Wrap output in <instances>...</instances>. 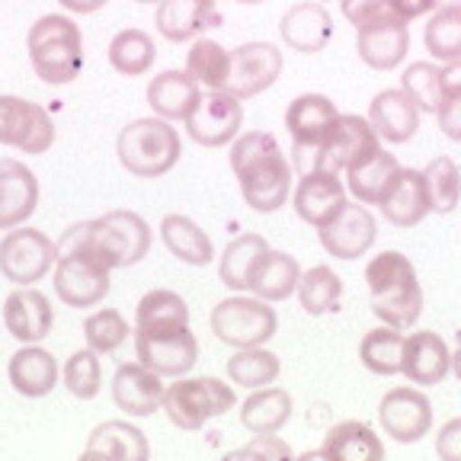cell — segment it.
<instances>
[{"label": "cell", "instance_id": "1", "mask_svg": "<svg viewBox=\"0 0 461 461\" xmlns=\"http://www.w3.org/2000/svg\"><path fill=\"white\" fill-rule=\"evenodd\" d=\"M151 250V228L138 212H106L94 221H80L68 228L58 240V253H77L96 259L109 273L135 267Z\"/></svg>", "mask_w": 461, "mask_h": 461}, {"label": "cell", "instance_id": "2", "mask_svg": "<svg viewBox=\"0 0 461 461\" xmlns=\"http://www.w3.org/2000/svg\"><path fill=\"white\" fill-rule=\"evenodd\" d=\"M230 170L253 212L269 215L285 205L292 189V167L269 131H247L230 144Z\"/></svg>", "mask_w": 461, "mask_h": 461}, {"label": "cell", "instance_id": "3", "mask_svg": "<svg viewBox=\"0 0 461 461\" xmlns=\"http://www.w3.org/2000/svg\"><path fill=\"white\" fill-rule=\"evenodd\" d=\"M366 282L372 292V314L388 327L407 330L417 324L423 311V288L417 282V269L403 253L384 250L368 259Z\"/></svg>", "mask_w": 461, "mask_h": 461}, {"label": "cell", "instance_id": "4", "mask_svg": "<svg viewBox=\"0 0 461 461\" xmlns=\"http://www.w3.org/2000/svg\"><path fill=\"white\" fill-rule=\"evenodd\" d=\"M29 65L45 84H71L84 68V36L71 16H39L26 36Z\"/></svg>", "mask_w": 461, "mask_h": 461}, {"label": "cell", "instance_id": "5", "mask_svg": "<svg viewBox=\"0 0 461 461\" xmlns=\"http://www.w3.org/2000/svg\"><path fill=\"white\" fill-rule=\"evenodd\" d=\"M115 154L119 164L138 176V180H158L164 173H170L173 167L180 164L183 141L180 131L173 129L167 119H135L119 131L115 141Z\"/></svg>", "mask_w": 461, "mask_h": 461}, {"label": "cell", "instance_id": "6", "mask_svg": "<svg viewBox=\"0 0 461 461\" xmlns=\"http://www.w3.org/2000/svg\"><path fill=\"white\" fill-rule=\"evenodd\" d=\"M238 403L230 384L218 382V378H176V384L164 391V411L173 426H180L186 432H195L209 420L228 413Z\"/></svg>", "mask_w": 461, "mask_h": 461}, {"label": "cell", "instance_id": "7", "mask_svg": "<svg viewBox=\"0 0 461 461\" xmlns=\"http://www.w3.org/2000/svg\"><path fill=\"white\" fill-rule=\"evenodd\" d=\"M276 311L263 298H224L212 311V333L234 349L263 346L276 337Z\"/></svg>", "mask_w": 461, "mask_h": 461}, {"label": "cell", "instance_id": "8", "mask_svg": "<svg viewBox=\"0 0 461 461\" xmlns=\"http://www.w3.org/2000/svg\"><path fill=\"white\" fill-rule=\"evenodd\" d=\"M337 115V106L324 94H302L288 103L285 129L292 135V160H295V170L302 176L304 173H314L317 148L324 144Z\"/></svg>", "mask_w": 461, "mask_h": 461}, {"label": "cell", "instance_id": "9", "mask_svg": "<svg viewBox=\"0 0 461 461\" xmlns=\"http://www.w3.org/2000/svg\"><path fill=\"white\" fill-rule=\"evenodd\" d=\"M58 259V244L36 228H10L0 238V276L14 285H32L51 273Z\"/></svg>", "mask_w": 461, "mask_h": 461}, {"label": "cell", "instance_id": "10", "mask_svg": "<svg viewBox=\"0 0 461 461\" xmlns=\"http://www.w3.org/2000/svg\"><path fill=\"white\" fill-rule=\"evenodd\" d=\"M135 353L138 362H144L160 378H180L199 359V343L189 324L148 327V330H135Z\"/></svg>", "mask_w": 461, "mask_h": 461}, {"label": "cell", "instance_id": "11", "mask_svg": "<svg viewBox=\"0 0 461 461\" xmlns=\"http://www.w3.org/2000/svg\"><path fill=\"white\" fill-rule=\"evenodd\" d=\"M375 151H382L378 135H375L372 122L359 119V115H337L327 131L324 144L317 148L314 173H343L359 160L372 158Z\"/></svg>", "mask_w": 461, "mask_h": 461}, {"label": "cell", "instance_id": "12", "mask_svg": "<svg viewBox=\"0 0 461 461\" xmlns=\"http://www.w3.org/2000/svg\"><path fill=\"white\" fill-rule=\"evenodd\" d=\"M0 144L23 154H45L55 144L49 109L23 96H0Z\"/></svg>", "mask_w": 461, "mask_h": 461}, {"label": "cell", "instance_id": "13", "mask_svg": "<svg viewBox=\"0 0 461 461\" xmlns=\"http://www.w3.org/2000/svg\"><path fill=\"white\" fill-rule=\"evenodd\" d=\"M282 77V51L273 42H247L230 51L224 90L238 100H253Z\"/></svg>", "mask_w": 461, "mask_h": 461}, {"label": "cell", "instance_id": "14", "mask_svg": "<svg viewBox=\"0 0 461 461\" xmlns=\"http://www.w3.org/2000/svg\"><path fill=\"white\" fill-rule=\"evenodd\" d=\"M240 125H244V109H240L238 96H230L228 90L202 94L186 119L189 138L195 144H202V148H224V144H230V138H238Z\"/></svg>", "mask_w": 461, "mask_h": 461}, {"label": "cell", "instance_id": "15", "mask_svg": "<svg viewBox=\"0 0 461 461\" xmlns=\"http://www.w3.org/2000/svg\"><path fill=\"white\" fill-rule=\"evenodd\" d=\"M55 295L68 308H94L109 295V269L77 253H58Z\"/></svg>", "mask_w": 461, "mask_h": 461}, {"label": "cell", "instance_id": "16", "mask_svg": "<svg viewBox=\"0 0 461 461\" xmlns=\"http://www.w3.org/2000/svg\"><path fill=\"white\" fill-rule=\"evenodd\" d=\"M378 423L394 442H420L432 429V403L417 388H391L378 403Z\"/></svg>", "mask_w": 461, "mask_h": 461}, {"label": "cell", "instance_id": "17", "mask_svg": "<svg viewBox=\"0 0 461 461\" xmlns=\"http://www.w3.org/2000/svg\"><path fill=\"white\" fill-rule=\"evenodd\" d=\"M356 51L375 71H391L411 51V29L394 10L356 29Z\"/></svg>", "mask_w": 461, "mask_h": 461}, {"label": "cell", "instance_id": "18", "mask_svg": "<svg viewBox=\"0 0 461 461\" xmlns=\"http://www.w3.org/2000/svg\"><path fill=\"white\" fill-rule=\"evenodd\" d=\"M317 234H321V244H324V250L330 257L356 259L375 244L378 224H375L372 212L362 202H346L330 221L317 228Z\"/></svg>", "mask_w": 461, "mask_h": 461}, {"label": "cell", "instance_id": "19", "mask_svg": "<svg viewBox=\"0 0 461 461\" xmlns=\"http://www.w3.org/2000/svg\"><path fill=\"white\" fill-rule=\"evenodd\" d=\"M164 382L144 362H125L113 375V401L129 417H151L164 407Z\"/></svg>", "mask_w": 461, "mask_h": 461}, {"label": "cell", "instance_id": "20", "mask_svg": "<svg viewBox=\"0 0 461 461\" xmlns=\"http://www.w3.org/2000/svg\"><path fill=\"white\" fill-rule=\"evenodd\" d=\"M4 327L20 343H39L55 327V311L51 302L32 285H16L4 302Z\"/></svg>", "mask_w": 461, "mask_h": 461}, {"label": "cell", "instance_id": "21", "mask_svg": "<svg viewBox=\"0 0 461 461\" xmlns=\"http://www.w3.org/2000/svg\"><path fill=\"white\" fill-rule=\"evenodd\" d=\"M39 205V180L26 164L0 158V230L20 228Z\"/></svg>", "mask_w": 461, "mask_h": 461}, {"label": "cell", "instance_id": "22", "mask_svg": "<svg viewBox=\"0 0 461 461\" xmlns=\"http://www.w3.org/2000/svg\"><path fill=\"white\" fill-rule=\"evenodd\" d=\"M279 32H282V42L292 51L317 55V51H324L327 42L333 39V20L324 4L308 0V4H295V7H288L285 14H282Z\"/></svg>", "mask_w": 461, "mask_h": 461}, {"label": "cell", "instance_id": "23", "mask_svg": "<svg viewBox=\"0 0 461 461\" xmlns=\"http://www.w3.org/2000/svg\"><path fill=\"white\" fill-rule=\"evenodd\" d=\"M154 26L167 42H189L205 29L221 26V14L215 0H160Z\"/></svg>", "mask_w": 461, "mask_h": 461}, {"label": "cell", "instance_id": "24", "mask_svg": "<svg viewBox=\"0 0 461 461\" xmlns=\"http://www.w3.org/2000/svg\"><path fill=\"white\" fill-rule=\"evenodd\" d=\"M346 205V186L339 173H304L295 189V212L304 224H327Z\"/></svg>", "mask_w": 461, "mask_h": 461}, {"label": "cell", "instance_id": "25", "mask_svg": "<svg viewBox=\"0 0 461 461\" xmlns=\"http://www.w3.org/2000/svg\"><path fill=\"white\" fill-rule=\"evenodd\" d=\"M452 368V353H448L446 339L432 330L411 333L403 339V362L401 372L413 384H439Z\"/></svg>", "mask_w": 461, "mask_h": 461}, {"label": "cell", "instance_id": "26", "mask_svg": "<svg viewBox=\"0 0 461 461\" xmlns=\"http://www.w3.org/2000/svg\"><path fill=\"white\" fill-rule=\"evenodd\" d=\"M384 221H391L394 228H413L429 215V193H426L423 170L413 167H401L394 186L388 189L382 202H378Z\"/></svg>", "mask_w": 461, "mask_h": 461}, {"label": "cell", "instance_id": "27", "mask_svg": "<svg viewBox=\"0 0 461 461\" xmlns=\"http://www.w3.org/2000/svg\"><path fill=\"white\" fill-rule=\"evenodd\" d=\"M7 378L16 394L23 397H45L58 384V362L49 349L36 343H23L7 362Z\"/></svg>", "mask_w": 461, "mask_h": 461}, {"label": "cell", "instance_id": "28", "mask_svg": "<svg viewBox=\"0 0 461 461\" xmlns=\"http://www.w3.org/2000/svg\"><path fill=\"white\" fill-rule=\"evenodd\" d=\"M368 122L375 135L391 144L411 141L420 129V109L403 90H382L368 106Z\"/></svg>", "mask_w": 461, "mask_h": 461}, {"label": "cell", "instance_id": "29", "mask_svg": "<svg viewBox=\"0 0 461 461\" xmlns=\"http://www.w3.org/2000/svg\"><path fill=\"white\" fill-rule=\"evenodd\" d=\"M84 458H113V461H148L151 446L138 426L125 420H106L86 439Z\"/></svg>", "mask_w": 461, "mask_h": 461}, {"label": "cell", "instance_id": "30", "mask_svg": "<svg viewBox=\"0 0 461 461\" xmlns=\"http://www.w3.org/2000/svg\"><path fill=\"white\" fill-rule=\"evenodd\" d=\"M202 90L186 71H164L148 84V106L167 122H186Z\"/></svg>", "mask_w": 461, "mask_h": 461}, {"label": "cell", "instance_id": "31", "mask_svg": "<svg viewBox=\"0 0 461 461\" xmlns=\"http://www.w3.org/2000/svg\"><path fill=\"white\" fill-rule=\"evenodd\" d=\"M321 458H343V461H382L384 458V442L375 436V429L362 420H346L327 429L324 446H321Z\"/></svg>", "mask_w": 461, "mask_h": 461}, {"label": "cell", "instance_id": "32", "mask_svg": "<svg viewBox=\"0 0 461 461\" xmlns=\"http://www.w3.org/2000/svg\"><path fill=\"white\" fill-rule=\"evenodd\" d=\"M401 164H397L394 154L388 151H375L372 158L359 160L346 170V183H349V193L356 195V202L362 205H378V202L388 195V189L394 186Z\"/></svg>", "mask_w": 461, "mask_h": 461}, {"label": "cell", "instance_id": "33", "mask_svg": "<svg viewBox=\"0 0 461 461\" xmlns=\"http://www.w3.org/2000/svg\"><path fill=\"white\" fill-rule=\"evenodd\" d=\"M302 279V267L295 257H288L282 250H267V257L259 259L257 269L250 276V292L263 302H285L298 288Z\"/></svg>", "mask_w": 461, "mask_h": 461}, {"label": "cell", "instance_id": "34", "mask_svg": "<svg viewBox=\"0 0 461 461\" xmlns=\"http://www.w3.org/2000/svg\"><path fill=\"white\" fill-rule=\"evenodd\" d=\"M160 238H164L167 250L189 267H209L212 257H215L209 234L186 215H167L160 221Z\"/></svg>", "mask_w": 461, "mask_h": 461}, {"label": "cell", "instance_id": "35", "mask_svg": "<svg viewBox=\"0 0 461 461\" xmlns=\"http://www.w3.org/2000/svg\"><path fill=\"white\" fill-rule=\"evenodd\" d=\"M292 420V394L285 388H257L240 407V423L253 436L279 432Z\"/></svg>", "mask_w": 461, "mask_h": 461}, {"label": "cell", "instance_id": "36", "mask_svg": "<svg viewBox=\"0 0 461 461\" xmlns=\"http://www.w3.org/2000/svg\"><path fill=\"white\" fill-rule=\"evenodd\" d=\"M269 244L267 238H259V234H240L234 238L228 247H224V257L218 263V276L228 288H247L250 285V276L257 269V263L267 257Z\"/></svg>", "mask_w": 461, "mask_h": 461}, {"label": "cell", "instance_id": "37", "mask_svg": "<svg viewBox=\"0 0 461 461\" xmlns=\"http://www.w3.org/2000/svg\"><path fill=\"white\" fill-rule=\"evenodd\" d=\"M403 333L397 327H375L362 337L359 343V359L362 366L368 368L372 375H401V362H403Z\"/></svg>", "mask_w": 461, "mask_h": 461}, {"label": "cell", "instance_id": "38", "mask_svg": "<svg viewBox=\"0 0 461 461\" xmlns=\"http://www.w3.org/2000/svg\"><path fill=\"white\" fill-rule=\"evenodd\" d=\"M154 58H158V49H154V39L144 29H122L109 42V65L119 74H125V77L148 74L154 68Z\"/></svg>", "mask_w": 461, "mask_h": 461}, {"label": "cell", "instance_id": "39", "mask_svg": "<svg viewBox=\"0 0 461 461\" xmlns=\"http://www.w3.org/2000/svg\"><path fill=\"white\" fill-rule=\"evenodd\" d=\"M282 362L276 353L263 349V346H247V349H238V353L228 359V378L230 384H240V388H267L279 378Z\"/></svg>", "mask_w": 461, "mask_h": 461}, {"label": "cell", "instance_id": "40", "mask_svg": "<svg viewBox=\"0 0 461 461\" xmlns=\"http://www.w3.org/2000/svg\"><path fill=\"white\" fill-rule=\"evenodd\" d=\"M189 324V304L170 288H151L135 308V330Z\"/></svg>", "mask_w": 461, "mask_h": 461}, {"label": "cell", "instance_id": "41", "mask_svg": "<svg viewBox=\"0 0 461 461\" xmlns=\"http://www.w3.org/2000/svg\"><path fill=\"white\" fill-rule=\"evenodd\" d=\"M298 302L308 314H327V311L339 308V295H343V279L333 273L330 267H314L302 273L298 279Z\"/></svg>", "mask_w": 461, "mask_h": 461}, {"label": "cell", "instance_id": "42", "mask_svg": "<svg viewBox=\"0 0 461 461\" xmlns=\"http://www.w3.org/2000/svg\"><path fill=\"white\" fill-rule=\"evenodd\" d=\"M423 180L426 193H429V209L436 215H448L461 202V170L452 158H446V154L432 158L423 170Z\"/></svg>", "mask_w": 461, "mask_h": 461}, {"label": "cell", "instance_id": "43", "mask_svg": "<svg viewBox=\"0 0 461 461\" xmlns=\"http://www.w3.org/2000/svg\"><path fill=\"white\" fill-rule=\"evenodd\" d=\"M228 65L230 51H224V45H218L215 39H195V45L186 55V74L199 86L205 84L209 90H224Z\"/></svg>", "mask_w": 461, "mask_h": 461}, {"label": "cell", "instance_id": "44", "mask_svg": "<svg viewBox=\"0 0 461 461\" xmlns=\"http://www.w3.org/2000/svg\"><path fill=\"white\" fill-rule=\"evenodd\" d=\"M423 39L436 61H455V58H461V7L432 10Z\"/></svg>", "mask_w": 461, "mask_h": 461}, {"label": "cell", "instance_id": "45", "mask_svg": "<svg viewBox=\"0 0 461 461\" xmlns=\"http://www.w3.org/2000/svg\"><path fill=\"white\" fill-rule=\"evenodd\" d=\"M129 321L115 308H103V311H94V314L84 321V339L86 346L100 356H109L115 353L119 346L129 339Z\"/></svg>", "mask_w": 461, "mask_h": 461}, {"label": "cell", "instance_id": "46", "mask_svg": "<svg viewBox=\"0 0 461 461\" xmlns=\"http://www.w3.org/2000/svg\"><path fill=\"white\" fill-rule=\"evenodd\" d=\"M401 90L417 103L420 113H432L442 103V84H439V68L432 61H413L407 71L401 74Z\"/></svg>", "mask_w": 461, "mask_h": 461}, {"label": "cell", "instance_id": "47", "mask_svg": "<svg viewBox=\"0 0 461 461\" xmlns=\"http://www.w3.org/2000/svg\"><path fill=\"white\" fill-rule=\"evenodd\" d=\"M65 384L77 401H94L103 388L100 353H94L90 346H86V349H77V353L65 362Z\"/></svg>", "mask_w": 461, "mask_h": 461}, {"label": "cell", "instance_id": "48", "mask_svg": "<svg viewBox=\"0 0 461 461\" xmlns=\"http://www.w3.org/2000/svg\"><path fill=\"white\" fill-rule=\"evenodd\" d=\"M292 448L285 446V442L279 439V436H273V432H263V436H257L253 442H247L244 448H238V452H230V458H267V461H279V458H292Z\"/></svg>", "mask_w": 461, "mask_h": 461}, {"label": "cell", "instance_id": "49", "mask_svg": "<svg viewBox=\"0 0 461 461\" xmlns=\"http://www.w3.org/2000/svg\"><path fill=\"white\" fill-rule=\"evenodd\" d=\"M388 10H391L388 0H343V16L353 23L356 29L378 20V16H384Z\"/></svg>", "mask_w": 461, "mask_h": 461}, {"label": "cell", "instance_id": "50", "mask_svg": "<svg viewBox=\"0 0 461 461\" xmlns=\"http://www.w3.org/2000/svg\"><path fill=\"white\" fill-rule=\"evenodd\" d=\"M436 455L442 461H461V417L448 420L439 432H436Z\"/></svg>", "mask_w": 461, "mask_h": 461}, {"label": "cell", "instance_id": "51", "mask_svg": "<svg viewBox=\"0 0 461 461\" xmlns=\"http://www.w3.org/2000/svg\"><path fill=\"white\" fill-rule=\"evenodd\" d=\"M436 119H439V129L446 131V138L461 141V100H442L436 109Z\"/></svg>", "mask_w": 461, "mask_h": 461}, {"label": "cell", "instance_id": "52", "mask_svg": "<svg viewBox=\"0 0 461 461\" xmlns=\"http://www.w3.org/2000/svg\"><path fill=\"white\" fill-rule=\"evenodd\" d=\"M439 84L442 100H461V58L446 61V68H439Z\"/></svg>", "mask_w": 461, "mask_h": 461}, {"label": "cell", "instance_id": "53", "mask_svg": "<svg viewBox=\"0 0 461 461\" xmlns=\"http://www.w3.org/2000/svg\"><path fill=\"white\" fill-rule=\"evenodd\" d=\"M388 4L403 23H411V20H417V16L432 14V10H439V4H436V0H388Z\"/></svg>", "mask_w": 461, "mask_h": 461}, {"label": "cell", "instance_id": "54", "mask_svg": "<svg viewBox=\"0 0 461 461\" xmlns=\"http://www.w3.org/2000/svg\"><path fill=\"white\" fill-rule=\"evenodd\" d=\"M71 14H96L100 7H106V0H58Z\"/></svg>", "mask_w": 461, "mask_h": 461}, {"label": "cell", "instance_id": "55", "mask_svg": "<svg viewBox=\"0 0 461 461\" xmlns=\"http://www.w3.org/2000/svg\"><path fill=\"white\" fill-rule=\"evenodd\" d=\"M452 368H455V375H458V382H461V349L452 356Z\"/></svg>", "mask_w": 461, "mask_h": 461}, {"label": "cell", "instance_id": "56", "mask_svg": "<svg viewBox=\"0 0 461 461\" xmlns=\"http://www.w3.org/2000/svg\"><path fill=\"white\" fill-rule=\"evenodd\" d=\"M439 7H461V0H436Z\"/></svg>", "mask_w": 461, "mask_h": 461}, {"label": "cell", "instance_id": "57", "mask_svg": "<svg viewBox=\"0 0 461 461\" xmlns=\"http://www.w3.org/2000/svg\"><path fill=\"white\" fill-rule=\"evenodd\" d=\"M238 4H263V0H238Z\"/></svg>", "mask_w": 461, "mask_h": 461}, {"label": "cell", "instance_id": "58", "mask_svg": "<svg viewBox=\"0 0 461 461\" xmlns=\"http://www.w3.org/2000/svg\"><path fill=\"white\" fill-rule=\"evenodd\" d=\"M135 4H154V0H135ZM158 4H160V0H158Z\"/></svg>", "mask_w": 461, "mask_h": 461}, {"label": "cell", "instance_id": "59", "mask_svg": "<svg viewBox=\"0 0 461 461\" xmlns=\"http://www.w3.org/2000/svg\"><path fill=\"white\" fill-rule=\"evenodd\" d=\"M317 4H324V0H317Z\"/></svg>", "mask_w": 461, "mask_h": 461}]
</instances>
